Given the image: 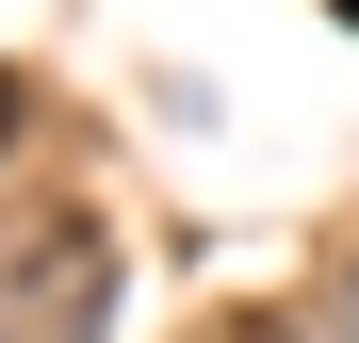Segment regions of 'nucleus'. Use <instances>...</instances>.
Instances as JSON below:
<instances>
[{
    "instance_id": "1",
    "label": "nucleus",
    "mask_w": 359,
    "mask_h": 343,
    "mask_svg": "<svg viewBox=\"0 0 359 343\" xmlns=\"http://www.w3.org/2000/svg\"><path fill=\"white\" fill-rule=\"evenodd\" d=\"M98 327H114V246H98V213L0 229V343H98Z\"/></svg>"
},
{
    "instance_id": "2",
    "label": "nucleus",
    "mask_w": 359,
    "mask_h": 343,
    "mask_svg": "<svg viewBox=\"0 0 359 343\" xmlns=\"http://www.w3.org/2000/svg\"><path fill=\"white\" fill-rule=\"evenodd\" d=\"M17 131H33V82H17V66H0V163H17Z\"/></svg>"
},
{
    "instance_id": "3",
    "label": "nucleus",
    "mask_w": 359,
    "mask_h": 343,
    "mask_svg": "<svg viewBox=\"0 0 359 343\" xmlns=\"http://www.w3.org/2000/svg\"><path fill=\"white\" fill-rule=\"evenodd\" d=\"M343 327H359V278H343Z\"/></svg>"
},
{
    "instance_id": "4",
    "label": "nucleus",
    "mask_w": 359,
    "mask_h": 343,
    "mask_svg": "<svg viewBox=\"0 0 359 343\" xmlns=\"http://www.w3.org/2000/svg\"><path fill=\"white\" fill-rule=\"evenodd\" d=\"M343 33H359V0H343Z\"/></svg>"
},
{
    "instance_id": "5",
    "label": "nucleus",
    "mask_w": 359,
    "mask_h": 343,
    "mask_svg": "<svg viewBox=\"0 0 359 343\" xmlns=\"http://www.w3.org/2000/svg\"><path fill=\"white\" fill-rule=\"evenodd\" d=\"M245 343H278V327H245Z\"/></svg>"
}]
</instances>
